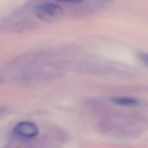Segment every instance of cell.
<instances>
[{"instance_id":"obj_2","label":"cell","mask_w":148,"mask_h":148,"mask_svg":"<svg viewBox=\"0 0 148 148\" xmlns=\"http://www.w3.org/2000/svg\"><path fill=\"white\" fill-rule=\"evenodd\" d=\"M14 133L23 138H32L39 134V128L36 124L29 121H23L17 123L14 127Z\"/></svg>"},{"instance_id":"obj_4","label":"cell","mask_w":148,"mask_h":148,"mask_svg":"<svg viewBox=\"0 0 148 148\" xmlns=\"http://www.w3.org/2000/svg\"><path fill=\"white\" fill-rule=\"evenodd\" d=\"M139 58L143 62L148 64V54L142 53L139 55Z\"/></svg>"},{"instance_id":"obj_5","label":"cell","mask_w":148,"mask_h":148,"mask_svg":"<svg viewBox=\"0 0 148 148\" xmlns=\"http://www.w3.org/2000/svg\"><path fill=\"white\" fill-rule=\"evenodd\" d=\"M59 2L69 3H77L82 2L83 0H57Z\"/></svg>"},{"instance_id":"obj_1","label":"cell","mask_w":148,"mask_h":148,"mask_svg":"<svg viewBox=\"0 0 148 148\" xmlns=\"http://www.w3.org/2000/svg\"><path fill=\"white\" fill-rule=\"evenodd\" d=\"M62 13V9L53 3L42 4L36 6L34 9V13L38 18L47 22L59 18Z\"/></svg>"},{"instance_id":"obj_3","label":"cell","mask_w":148,"mask_h":148,"mask_svg":"<svg viewBox=\"0 0 148 148\" xmlns=\"http://www.w3.org/2000/svg\"><path fill=\"white\" fill-rule=\"evenodd\" d=\"M111 101L115 104L122 106H135L139 104V102L133 98L130 97H113L111 98Z\"/></svg>"}]
</instances>
